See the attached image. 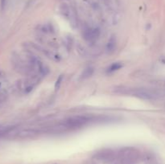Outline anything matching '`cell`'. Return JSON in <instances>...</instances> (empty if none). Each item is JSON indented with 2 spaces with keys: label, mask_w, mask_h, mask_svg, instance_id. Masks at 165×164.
I'll return each mask as SVG.
<instances>
[{
  "label": "cell",
  "mask_w": 165,
  "mask_h": 164,
  "mask_svg": "<svg viewBox=\"0 0 165 164\" xmlns=\"http://www.w3.org/2000/svg\"><path fill=\"white\" fill-rule=\"evenodd\" d=\"M90 121V118L88 117H83V116H77V117H72L68 119L65 120L62 123L57 126V128L58 129H72L80 128L81 126H84Z\"/></svg>",
  "instance_id": "1"
},
{
  "label": "cell",
  "mask_w": 165,
  "mask_h": 164,
  "mask_svg": "<svg viewBox=\"0 0 165 164\" xmlns=\"http://www.w3.org/2000/svg\"><path fill=\"white\" fill-rule=\"evenodd\" d=\"M27 62L31 65L32 69L36 72V74L40 75V76H45L48 75L49 72V67L45 63L43 62L40 58L36 56V55L32 54L31 52H28L27 55Z\"/></svg>",
  "instance_id": "2"
},
{
  "label": "cell",
  "mask_w": 165,
  "mask_h": 164,
  "mask_svg": "<svg viewBox=\"0 0 165 164\" xmlns=\"http://www.w3.org/2000/svg\"><path fill=\"white\" fill-rule=\"evenodd\" d=\"M60 13L61 14L64 18H65L70 23L73 29H76L78 27V19H77V15L76 13V11L73 7H69L67 3H61L60 7Z\"/></svg>",
  "instance_id": "3"
},
{
  "label": "cell",
  "mask_w": 165,
  "mask_h": 164,
  "mask_svg": "<svg viewBox=\"0 0 165 164\" xmlns=\"http://www.w3.org/2000/svg\"><path fill=\"white\" fill-rule=\"evenodd\" d=\"M40 80V75H32L29 76L27 79L23 80L22 82L19 83V89L22 91L23 93L27 94L30 93L34 89L37 84H39Z\"/></svg>",
  "instance_id": "4"
},
{
  "label": "cell",
  "mask_w": 165,
  "mask_h": 164,
  "mask_svg": "<svg viewBox=\"0 0 165 164\" xmlns=\"http://www.w3.org/2000/svg\"><path fill=\"white\" fill-rule=\"evenodd\" d=\"M128 94H130L134 97L143 99V100H152L156 98V94L155 92L147 89L138 88V89H128Z\"/></svg>",
  "instance_id": "5"
},
{
  "label": "cell",
  "mask_w": 165,
  "mask_h": 164,
  "mask_svg": "<svg viewBox=\"0 0 165 164\" xmlns=\"http://www.w3.org/2000/svg\"><path fill=\"white\" fill-rule=\"evenodd\" d=\"M100 30L98 27H89L88 25H85L82 28V36L85 41L89 43L96 42L100 36Z\"/></svg>",
  "instance_id": "6"
},
{
  "label": "cell",
  "mask_w": 165,
  "mask_h": 164,
  "mask_svg": "<svg viewBox=\"0 0 165 164\" xmlns=\"http://www.w3.org/2000/svg\"><path fill=\"white\" fill-rule=\"evenodd\" d=\"M37 49H39V51H40L42 53L45 55L47 57H49L50 60L56 61V62H60L61 60V57L59 54L56 53L55 52L52 51V50H49V49H45L43 48H40L38 47Z\"/></svg>",
  "instance_id": "7"
},
{
  "label": "cell",
  "mask_w": 165,
  "mask_h": 164,
  "mask_svg": "<svg viewBox=\"0 0 165 164\" xmlns=\"http://www.w3.org/2000/svg\"><path fill=\"white\" fill-rule=\"evenodd\" d=\"M40 133H41V130L40 129H23L22 131H20L19 133L18 136L21 137H31L38 135Z\"/></svg>",
  "instance_id": "8"
},
{
  "label": "cell",
  "mask_w": 165,
  "mask_h": 164,
  "mask_svg": "<svg viewBox=\"0 0 165 164\" xmlns=\"http://www.w3.org/2000/svg\"><path fill=\"white\" fill-rule=\"evenodd\" d=\"M115 47H116V40H115L114 38L111 37V38L110 39V40L108 41V43H107L106 45L107 51H108L109 52H112L114 51Z\"/></svg>",
  "instance_id": "9"
},
{
  "label": "cell",
  "mask_w": 165,
  "mask_h": 164,
  "mask_svg": "<svg viewBox=\"0 0 165 164\" xmlns=\"http://www.w3.org/2000/svg\"><path fill=\"white\" fill-rule=\"evenodd\" d=\"M93 73H94V68H92V67H88V68H86L84 71L82 72V74H81V77L82 78H88L89 76H91L93 75Z\"/></svg>",
  "instance_id": "10"
},
{
  "label": "cell",
  "mask_w": 165,
  "mask_h": 164,
  "mask_svg": "<svg viewBox=\"0 0 165 164\" xmlns=\"http://www.w3.org/2000/svg\"><path fill=\"white\" fill-rule=\"evenodd\" d=\"M122 67V64H120V63H114L108 68V72H113L118 71V69H120Z\"/></svg>",
  "instance_id": "11"
},
{
  "label": "cell",
  "mask_w": 165,
  "mask_h": 164,
  "mask_svg": "<svg viewBox=\"0 0 165 164\" xmlns=\"http://www.w3.org/2000/svg\"><path fill=\"white\" fill-rule=\"evenodd\" d=\"M7 96H8L7 92L5 89L0 90V103L5 102L7 100Z\"/></svg>",
  "instance_id": "12"
},
{
  "label": "cell",
  "mask_w": 165,
  "mask_h": 164,
  "mask_svg": "<svg viewBox=\"0 0 165 164\" xmlns=\"http://www.w3.org/2000/svg\"><path fill=\"white\" fill-rule=\"evenodd\" d=\"M62 80H63V76L61 75L60 76H59V78L57 79V80L56 84H55V89H56V90L59 89V88H60V85H61V81H62Z\"/></svg>",
  "instance_id": "13"
},
{
  "label": "cell",
  "mask_w": 165,
  "mask_h": 164,
  "mask_svg": "<svg viewBox=\"0 0 165 164\" xmlns=\"http://www.w3.org/2000/svg\"><path fill=\"white\" fill-rule=\"evenodd\" d=\"M5 4H6V0H1V8H2V10L4 8Z\"/></svg>",
  "instance_id": "14"
}]
</instances>
